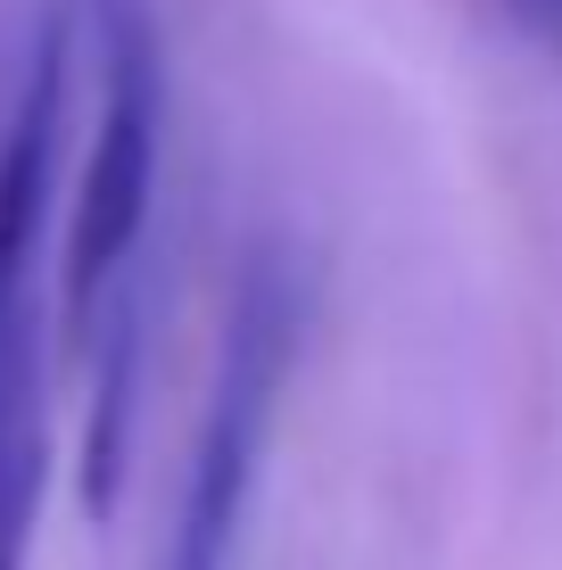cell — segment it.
I'll use <instances>...</instances> for the list:
<instances>
[{"label":"cell","instance_id":"cell-1","mask_svg":"<svg viewBox=\"0 0 562 570\" xmlns=\"http://www.w3.org/2000/svg\"><path fill=\"white\" fill-rule=\"evenodd\" d=\"M298 340H306V273L282 248H257L240 265V289H231L207 414L190 430L183 488H174V513L149 570H231L257 480H265V446H274V422H282V389L298 372Z\"/></svg>","mask_w":562,"mask_h":570},{"label":"cell","instance_id":"cell-2","mask_svg":"<svg viewBox=\"0 0 562 570\" xmlns=\"http://www.w3.org/2000/svg\"><path fill=\"white\" fill-rule=\"evenodd\" d=\"M158 132H166V50L141 0H116L108 17V91L91 125L83 174H75V224H67V282H58V340L83 356L116 289L141 273L149 215H158Z\"/></svg>","mask_w":562,"mask_h":570},{"label":"cell","instance_id":"cell-3","mask_svg":"<svg viewBox=\"0 0 562 570\" xmlns=\"http://www.w3.org/2000/svg\"><path fill=\"white\" fill-rule=\"evenodd\" d=\"M58 116H67V17L50 0L17 116L0 132V356H9V340L33 314V240H42V207H50V174H58Z\"/></svg>","mask_w":562,"mask_h":570},{"label":"cell","instance_id":"cell-4","mask_svg":"<svg viewBox=\"0 0 562 570\" xmlns=\"http://www.w3.org/2000/svg\"><path fill=\"white\" fill-rule=\"evenodd\" d=\"M91 414H83V463H75V488H83V521L108 529L116 497H125V463H132V414H141V372H149V289L132 273L116 289V306L91 331Z\"/></svg>","mask_w":562,"mask_h":570},{"label":"cell","instance_id":"cell-5","mask_svg":"<svg viewBox=\"0 0 562 570\" xmlns=\"http://www.w3.org/2000/svg\"><path fill=\"white\" fill-rule=\"evenodd\" d=\"M50 488V430H42V314L0 356V570H26L33 521Z\"/></svg>","mask_w":562,"mask_h":570},{"label":"cell","instance_id":"cell-6","mask_svg":"<svg viewBox=\"0 0 562 570\" xmlns=\"http://www.w3.org/2000/svg\"><path fill=\"white\" fill-rule=\"evenodd\" d=\"M505 9L521 17V26L538 33V42H546L554 58H562V0H505Z\"/></svg>","mask_w":562,"mask_h":570}]
</instances>
